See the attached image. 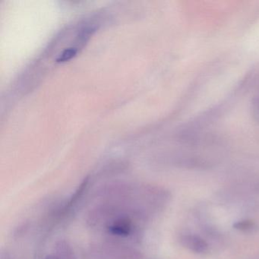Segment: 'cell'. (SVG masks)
Wrapping results in <instances>:
<instances>
[{
    "instance_id": "obj_4",
    "label": "cell",
    "mask_w": 259,
    "mask_h": 259,
    "mask_svg": "<svg viewBox=\"0 0 259 259\" xmlns=\"http://www.w3.org/2000/svg\"><path fill=\"white\" fill-rule=\"evenodd\" d=\"M253 227H254V224L251 221H239L234 224L235 228L240 230H251Z\"/></svg>"
},
{
    "instance_id": "obj_3",
    "label": "cell",
    "mask_w": 259,
    "mask_h": 259,
    "mask_svg": "<svg viewBox=\"0 0 259 259\" xmlns=\"http://www.w3.org/2000/svg\"><path fill=\"white\" fill-rule=\"evenodd\" d=\"M77 53H78V50L76 48H67V49L63 51L61 54L57 57L56 61L57 63H64V62L69 61L76 56Z\"/></svg>"
},
{
    "instance_id": "obj_1",
    "label": "cell",
    "mask_w": 259,
    "mask_h": 259,
    "mask_svg": "<svg viewBox=\"0 0 259 259\" xmlns=\"http://www.w3.org/2000/svg\"><path fill=\"white\" fill-rule=\"evenodd\" d=\"M182 243L190 251L195 253H204L207 250V242L195 235H186L182 239Z\"/></svg>"
},
{
    "instance_id": "obj_5",
    "label": "cell",
    "mask_w": 259,
    "mask_h": 259,
    "mask_svg": "<svg viewBox=\"0 0 259 259\" xmlns=\"http://www.w3.org/2000/svg\"><path fill=\"white\" fill-rule=\"evenodd\" d=\"M45 259H58V258H57V257H46V258Z\"/></svg>"
},
{
    "instance_id": "obj_2",
    "label": "cell",
    "mask_w": 259,
    "mask_h": 259,
    "mask_svg": "<svg viewBox=\"0 0 259 259\" xmlns=\"http://www.w3.org/2000/svg\"><path fill=\"white\" fill-rule=\"evenodd\" d=\"M131 221L128 218H119L108 226V230L111 234L119 236H127L132 232Z\"/></svg>"
}]
</instances>
